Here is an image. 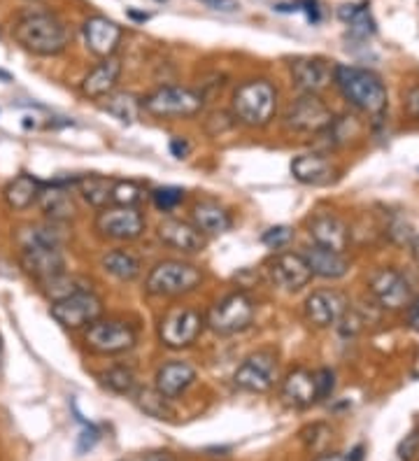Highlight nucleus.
I'll return each mask as SVG.
<instances>
[{"label":"nucleus","mask_w":419,"mask_h":461,"mask_svg":"<svg viewBox=\"0 0 419 461\" xmlns=\"http://www.w3.org/2000/svg\"><path fill=\"white\" fill-rule=\"evenodd\" d=\"M122 75V63L119 59L107 57L103 59L98 66H94L89 73L84 75L79 91H82L84 98H91V101H101V98L110 96L112 89L117 86V79Z\"/></svg>","instance_id":"4be33fe9"},{"label":"nucleus","mask_w":419,"mask_h":461,"mask_svg":"<svg viewBox=\"0 0 419 461\" xmlns=\"http://www.w3.org/2000/svg\"><path fill=\"white\" fill-rule=\"evenodd\" d=\"M307 233L313 238L317 248L333 249V252H345L350 242V230L345 221L338 214L319 212L307 221Z\"/></svg>","instance_id":"aec40b11"},{"label":"nucleus","mask_w":419,"mask_h":461,"mask_svg":"<svg viewBox=\"0 0 419 461\" xmlns=\"http://www.w3.org/2000/svg\"><path fill=\"white\" fill-rule=\"evenodd\" d=\"M151 201H154V205L161 212H170V210H175L179 203L185 201V192L179 186H161V189L151 192Z\"/></svg>","instance_id":"4c0bfd02"},{"label":"nucleus","mask_w":419,"mask_h":461,"mask_svg":"<svg viewBox=\"0 0 419 461\" xmlns=\"http://www.w3.org/2000/svg\"><path fill=\"white\" fill-rule=\"evenodd\" d=\"M257 317V305L245 292H233L223 296L222 301L210 308L205 317V324L213 329L217 336H235L251 327Z\"/></svg>","instance_id":"39448f33"},{"label":"nucleus","mask_w":419,"mask_h":461,"mask_svg":"<svg viewBox=\"0 0 419 461\" xmlns=\"http://www.w3.org/2000/svg\"><path fill=\"white\" fill-rule=\"evenodd\" d=\"M201 3L203 5L210 7V10L226 12V14L241 10V3H238V0H201Z\"/></svg>","instance_id":"37998d69"},{"label":"nucleus","mask_w":419,"mask_h":461,"mask_svg":"<svg viewBox=\"0 0 419 461\" xmlns=\"http://www.w3.org/2000/svg\"><path fill=\"white\" fill-rule=\"evenodd\" d=\"M282 401L291 408L305 411L310 405L319 401L317 396V383H314V373L307 368H294L282 383Z\"/></svg>","instance_id":"b1692460"},{"label":"nucleus","mask_w":419,"mask_h":461,"mask_svg":"<svg viewBox=\"0 0 419 461\" xmlns=\"http://www.w3.org/2000/svg\"><path fill=\"white\" fill-rule=\"evenodd\" d=\"M96 233L105 240L131 242L138 240L145 233V217L138 208H126V205H107L96 214L94 221Z\"/></svg>","instance_id":"1a4fd4ad"},{"label":"nucleus","mask_w":419,"mask_h":461,"mask_svg":"<svg viewBox=\"0 0 419 461\" xmlns=\"http://www.w3.org/2000/svg\"><path fill=\"white\" fill-rule=\"evenodd\" d=\"M0 348H3V340H0Z\"/></svg>","instance_id":"5fc2aeb1"},{"label":"nucleus","mask_w":419,"mask_h":461,"mask_svg":"<svg viewBox=\"0 0 419 461\" xmlns=\"http://www.w3.org/2000/svg\"><path fill=\"white\" fill-rule=\"evenodd\" d=\"M314 461H352L347 455H331V452H322Z\"/></svg>","instance_id":"09e8293b"},{"label":"nucleus","mask_w":419,"mask_h":461,"mask_svg":"<svg viewBox=\"0 0 419 461\" xmlns=\"http://www.w3.org/2000/svg\"><path fill=\"white\" fill-rule=\"evenodd\" d=\"M157 236L163 245L185 254L203 252L207 245L205 233H201L194 224L182 220H163L157 229Z\"/></svg>","instance_id":"412c9836"},{"label":"nucleus","mask_w":419,"mask_h":461,"mask_svg":"<svg viewBox=\"0 0 419 461\" xmlns=\"http://www.w3.org/2000/svg\"><path fill=\"white\" fill-rule=\"evenodd\" d=\"M347 312V301L342 294L333 289H319L313 292L305 301V317L310 324L317 329L333 327L341 321V317Z\"/></svg>","instance_id":"a211bd4d"},{"label":"nucleus","mask_w":419,"mask_h":461,"mask_svg":"<svg viewBox=\"0 0 419 461\" xmlns=\"http://www.w3.org/2000/svg\"><path fill=\"white\" fill-rule=\"evenodd\" d=\"M301 5H303L301 10H305L307 19H310V22H313V23H317L319 17H322V12H319V3H317V0H303Z\"/></svg>","instance_id":"49530a36"},{"label":"nucleus","mask_w":419,"mask_h":461,"mask_svg":"<svg viewBox=\"0 0 419 461\" xmlns=\"http://www.w3.org/2000/svg\"><path fill=\"white\" fill-rule=\"evenodd\" d=\"M196 383V368L187 361H168L154 375V389L168 401L178 399Z\"/></svg>","instance_id":"5701e85b"},{"label":"nucleus","mask_w":419,"mask_h":461,"mask_svg":"<svg viewBox=\"0 0 419 461\" xmlns=\"http://www.w3.org/2000/svg\"><path fill=\"white\" fill-rule=\"evenodd\" d=\"M98 380H101L103 387L110 389L112 394L133 396L138 392V380H135V373L129 366H112L107 371L98 373Z\"/></svg>","instance_id":"72a5a7b5"},{"label":"nucleus","mask_w":419,"mask_h":461,"mask_svg":"<svg viewBox=\"0 0 419 461\" xmlns=\"http://www.w3.org/2000/svg\"><path fill=\"white\" fill-rule=\"evenodd\" d=\"M266 273L275 287L285 289V292H301L303 287L310 285L313 273L310 266L303 259V254L296 252H278L266 261Z\"/></svg>","instance_id":"ddd939ff"},{"label":"nucleus","mask_w":419,"mask_h":461,"mask_svg":"<svg viewBox=\"0 0 419 461\" xmlns=\"http://www.w3.org/2000/svg\"><path fill=\"white\" fill-rule=\"evenodd\" d=\"M0 79H3V82H12V75L5 73V70H0Z\"/></svg>","instance_id":"3c124183"},{"label":"nucleus","mask_w":419,"mask_h":461,"mask_svg":"<svg viewBox=\"0 0 419 461\" xmlns=\"http://www.w3.org/2000/svg\"><path fill=\"white\" fill-rule=\"evenodd\" d=\"M77 177L73 180H54L50 185H42V192L38 196L40 210L45 212V217L50 221H59V224H66L75 217L77 208H75L73 194H70V186H75Z\"/></svg>","instance_id":"2eb2a0df"},{"label":"nucleus","mask_w":419,"mask_h":461,"mask_svg":"<svg viewBox=\"0 0 419 461\" xmlns=\"http://www.w3.org/2000/svg\"><path fill=\"white\" fill-rule=\"evenodd\" d=\"M159 3H166V0H159Z\"/></svg>","instance_id":"864d4df0"},{"label":"nucleus","mask_w":419,"mask_h":461,"mask_svg":"<svg viewBox=\"0 0 419 461\" xmlns=\"http://www.w3.org/2000/svg\"><path fill=\"white\" fill-rule=\"evenodd\" d=\"M84 343L94 355H123L138 345V329L123 320H96L84 331Z\"/></svg>","instance_id":"423d86ee"},{"label":"nucleus","mask_w":419,"mask_h":461,"mask_svg":"<svg viewBox=\"0 0 419 461\" xmlns=\"http://www.w3.org/2000/svg\"><path fill=\"white\" fill-rule=\"evenodd\" d=\"M303 259L307 261L313 276L324 277V280H341V277L347 276V270H350V261L345 259V254L317 248V245L307 248L303 252Z\"/></svg>","instance_id":"a878e982"},{"label":"nucleus","mask_w":419,"mask_h":461,"mask_svg":"<svg viewBox=\"0 0 419 461\" xmlns=\"http://www.w3.org/2000/svg\"><path fill=\"white\" fill-rule=\"evenodd\" d=\"M338 17L350 26L352 35L369 38V35L375 33V22L366 5H342L341 10H338Z\"/></svg>","instance_id":"f704fd0d"},{"label":"nucleus","mask_w":419,"mask_h":461,"mask_svg":"<svg viewBox=\"0 0 419 461\" xmlns=\"http://www.w3.org/2000/svg\"><path fill=\"white\" fill-rule=\"evenodd\" d=\"M19 264L38 285L66 273V257L59 248H23Z\"/></svg>","instance_id":"f3484780"},{"label":"nucleus","mask_w":419,"mask_h":461,"mask_svg":"<svg viewBox=\"0 0 419 461\" xmlns=\"http://www.w3.org/2000/svg\"><path fill=\"white\" fill-rule=\"evenodd\" d=\"M17 45L35 57H56L68 47V29L54 14H26L12 29Z\"/></svg>","instance_id":"f03ea898"},{"label":"nucleus","mask_w":419,"mask_h":461,"mask_svg":"<svg viewBox=\"0 0 419 461\" xmlns=\"http://www.w3.org/2000/svg\"><path fill=\"white\" fill-rule=\"evenodd\" d=\"M314 383H317L319 401L329 399L335 389V373L331 371V368H319V371L314 373Z\"/></svg>","instance_id":"a19ab883"},{"label":"nucleus","mask_w":419,"mask_h":461,"mask_svg":"<svg viewBox=\"0 0 419 461\" xmlns=\"http://www.w3.org/2000/svg\"><path fill=\"white\" fill-rule=\"evenodd\" d=\"M291 79L296 85L298 91L303 94H317L324 91L333 79V70L324 59H313V57H301L294 59L289 66Z\"/></svg>","instance_id":"6ab92c4d"},{"label":"nucleus","mask_w":419,"mask_h":461,"mask_svg":"<svg viewBox=\"0 0 419 461\" xmlns=\"http://www.w3.org/2000/svg\"><path fill=\"white\" fill-rule=\"evenodd\" d=\"M419 456V427H414L413 431L401 440L398 445V459L401 461H413Z\"/></svg>","instance_id":"ea45409f"},{"label":"nucleus","mask_w":419,"mask_h":461,"mask_svg":"<svg viewBox=\"0 0 419 461\" xmlns=\"http://www.w3.org/2000/svg\"><path fill=\"white\" fill-rule=\"evenodd\" d=\"M191 220H194L196 229L205 233V236H222V233H226L233 226L231 214L213 201L196 203L194 208H191Z\"/></svg>","instance_id":"cd10ccee"},{"label":"nucleus","mask_w":419,"mask_h":461,"mask_svg":"<svg viewBox=\"0 0 419 461\" xmlns=\"http://www.w3.org/2000/svg\"><path fill=\"white\" fill-rule=\"evenodd\" d=\"M408 324L419 331V298H413L408 305Z\"/></svg>","instance_id":"de8ad7c7"},{"label":"nucleus","mask_w":419,"mask_h":461,"mask_svg":"<svg viewBox=\"0 0 419 461\" xmlns=\"http://www.w3.org/2000/svg\"><path fill=\"white\" fill-rule=\"evenodd\" d=\"M170 154H173L175 158H185L187 154H189V142H187L185 138H173V140H170Z\"/></svg>","instance_id":"a18cd8bd"},{"label":"nucleus","mask_w":419,"mask_h":461,"mask_svg":"<svg viewBox=\"0 0 419 461\" xmlns=\"http://www.w3.org/2000/svg\"><path fill=\"white\" fill-rule=\"evenodd\" d=\"M405 110H408V114L414 122H419V86H413L405 94Z\"/></svg>","instance_id":"c03bdc74"},{"label":"nucleus","mask_w":419,"mask_h":461,"mask_svg":"<svg viewBox=\"0 0 419 461\" xmlns=\"http://www.w3.org/2000/svg\"><path fill=\"white\" fill-rule=\"evenodd\" d=\"M278 110V89L269 79H250L242 82L233 94L231 113L235 122L250 126V129H263L269 126Z\"/></svg>","instance_id":"7ed1b4c3"},{"label":"nucleus","mask_w":419,"mask_h":461,"mask_svg":"<svg viewBox=\"0 0 419 461\" xmlns=\"http://www.w3.org/2000/svg\"><path fill=\"white\" fill-rule=\"evenodd\" d=\"M101 266L105 273H110L119 282H133L142 273V264L129 249H110L101 257Z\"/></svg>","instance_id":"c756f323"},{"label":"nucleus","mask_w":419,"mask_h":461,"mask_svg":"<svg viewBox=\"0 0 419 461\" xmlns=\"http://www.w3.org/2000/svg\"><path fill=\"white\" fill-rule=\"evenodd\" d=\"M98 440H101V431H98V429L96 427L84 429L77 438V455H87V452L94 450Z\"/></svg>","instance_id":"79ce46f5"},{"label":"nucleus","mask_w":419,"mask_h":461,"mask_svg":"<svg viewBox=\"0 0 419 461\" xmlns=\"http://www.w3.org/2000/svg\"><path fill=\"white\" fill-rule=\"evenodd\" d=\"M145 198V189L138 182L114 180L112 186V205H126V208H138Z\"/></svg>","instance_id":"c9c22d12"},{"label":"nucleus","mask_w":419,"mask_h":461,"mask_svg":"<svg viewBox=\"0 0 419 461\" xmlns=\"http://www.w3.org/2000/svg\"><path fill=\"white\" fill-rule=\"evenodd\" d=\"M40 192H42V182L35 180L33 175L22 173L5 186L3 198H5V203L12 210H19V212H22V210L31 208L33 203H38Z\"/></svg>","instance_id":"c85d7f7f"},{"label":"nucleus","mask_w":419,"mask_h":461,"mask_svg":"<svg viewBox=\"0 0 419 461\" xmlns=\"http://www.w3.org/2000/svg\"><path fill=\"white\" fill-rule=\"evenodd\" d=\"M50 315L54 317L63 329H77L89 327L103 315V301L94 292H79L73 296L54 301L50 308Z\"/></svg>","instance_id":"9b49d317"},{"label":"nucleus","mask_w":419,"mask_h":461,"mask_svg":"<svg viewBox=\"0 0 419 461\" xmlns=\"http://www.w3.org/2000/svg\"><path fill=\"white\" fill-rule=\"evenodd\" d=\"M333 85L342 94L347 103L357 107L359 113L378 117L387 107V86L380 77L366 68L335 66Z\"/></svg>","instance_id":"f257e3e1"},{"label":"nucleus","mask_w":419,"mask_h":461,"mask_svg":"<svg viewBox=\"0 0 419 461\" xmlns=\"http://www.w3.org/2000/svg\"><path fill=\"white\" fill-rule=\"evenodd\" d=\"M285 129L294 133H322L333 122V113L317 94H303L287 107Z\"/></svg>","instance_id":"9d476101"},{"label":"nucleus","mask_w":419,"mask_h":461,"mask_svg":"<svg viewBox=\"0 0 419 461\" xmlns=\"http://www.w3.org/2000/svg\"><path fill=\"white\" fill-rule=\"evenodd\" d=\"M40 289H42V294H45L51 303H54V301H61V298L73 296V294L91 292V280L79 276H68V270H66V273L51 277V280L40 282Z\"/></svg>","instance_id":"2f4dec72"},{"label":"nucleus","mask_w":419,"mask_h":461,"mask_svg":"<svg viewBox=\"0 0 419 461\" xmlns=\"http://www.w3.org/2000/svg\"><path fill=\"white\" fill-rule=\"evenodd\" d=\"M84 42L89 47L91 54L96 57L107 59L117 51L119 42L123 38V31L117 22L103 17V14H94L84 22Z\"/></svg>","instance_id":"dca6fc26"},{"label":"nucleus","mask_w":419,"mask_h":461,"mask_svg":"<svg viewBox=\"0 0 419 461\" xmlns=\"http://www.w3.org/2000/svg\"><path fill=\"white\" fill-rule=\"evenodd\" d=\"M291 175L294 180L307 186H324L333 180V166L322 154H298L291 161Z\"/></svg>","instance_id":"393cba45"},{"label":"nucleus","mask_w":419,"mask_h":461,"mask_svg":"<svg viewBox=\"0 0 419 461\" xmlns=\"http://www.w3.org/2000/svg\"><path fill=\"white\" fill-rule=\"evenodd\" d=\"M205 320L198 310L189 305H173L159 320V340L170 349L191 348L203 333Z\"/></svg>","instance_id":"6e6552de"},{"label":"nucleus","mask_w":419,"mask_h":461,"mask_svg":"<svg viewBox=\"0 0 419 461\" xmlns=\"http://www.w3.org/2000/svg\"><path fill=\"white\" fill-rule=\"evenodd\" d=\"M278 380V359L273 352L261 349L247 357L233 373V384L250 394H266Z\"/></svg>","instance_id":"f8f14e48"},{"label":"nucleus","mask_w":419,"mask_h":461,"mask_svg":"<svg viewBox=\"0 0 419 461\" xmlns=\"http://www.w3.org/2000/svg\"><path fill=\"white\" fill-rule=\"evenodd\" d=\"M201 282L203 270L198 266L189 264V261L166 259L159 261L150 270V276L145 280V292L150 296L159 298H178L196 292V289L201 287Z\"/></svg>","instance_id":"20e7f679"},{"label":"nucleus","mask_w":419,"mask_h":461,"mask_svg":"<svg viewBox=\"0 0 419 461\" xmlns=\"http://www.w3.org/2000/svg\"><path fill=\"white\" fill-rule=\"evenodd\" d=\"M150 461H170V459H168V456H151Z\"/></svg>","instance_id":"603ef678"},{"label":"nucleus","mask_w":419,"mask_h":461,"mask_svg":"<svg viewBox=\"0 0 419 461\" xmlns=\"http://www.w3.org/2000/svg\"><path fill=\"white\" fill-rule=\"evenodd\" d=\"M142 110L159 119H189L203 110V96L185 86H159L140 101Z\"/></svg>","instance_id":"0eeeda50"},{"label":"nucleus","mask_w":419,"mask_h":461,"mask_svg":"<svg viewBox=\"0 0 419 461\" xmlns=\"http://www.w3.org/2000/svg\"><path fill=\"white\" fill-rule=\"evenodd\" d=\"M75 186H77V192L82 194V198L89 203L91 208L103 210L112 205V186H114L112 177H105V175H84V177H77Z\"/></svg>","instance_id":"7c9ffc66"},{"label":"nucleus","mask_w":419,"mask_h":461,"mask_svg":"<svg viewBox=\"0 0 419 461\" xmlns=\"http://www.w3.org/2000/svg\"><path fill=\"white\" fill-rule=\"evenodd\" d=\"M103 110L107 114H112L114 119H119L122 124H133L135 119L140 117V113H142V105H140V98H135L133 94L122 91V94H110V96H105Z\"/></svg>","instance_id":"473e14b6"},{"label":"nucleus","mask_w":419,"mask_h":461,"mask_svg":"<svg viewBox=\"0 0 419 461\" xmlns=\"http://www.w3.org/2000/svg\"><path fill=\"white\" fill-rule=\"evenodd\" d=\"M370 294L385 310H405L413 301L410 282L394 268H382L370 277Z\"/></svg>","instance_id":"4468645a"},{"label":"nucleus","mask_w":419,"mask_h":461,"mask_svg":"<svg viewBox=\"0 0 419 461\" xmlns=\"http://www.w3.org/2000/svg\"><path fill=\"white\" fill-rule=\"evenodd\" d=\"M68 240L66 224L59 221H47V224H31L19 229L17 242L23 248H63Z\"/></svg>","instance_id":"bb28decb"},{"label":"nucleus","mask_w":419,"mask_h":461,"mask_svg":"<svg viewBox=\"0 0 419 461\" xmlns=\"http://www.w3.org/2000/svg\"><path fill=\"white\" fill-rule=\"evenodd\" d=\"M291 238H294V230H291L289 226H273V229H269L263 233L261 242L270 249H282L289 245Z\"/></svg>","instance_id":"58836bf2"},{"label":"nucleus","mask_w":419,"mask_h":461,"mask_svg":"<svg viewBox=\"0 0 419 461\" xmlns=\"http://www.w3.org/2000/svg\"><path fill=\"white\" fill-rule=\"evenodd\" d=\"M129 17L138 19V22H147V19H150V14H142V12H135V10H131V12H129Z\"/></svg>","instance_id":"8fccbe9b"},{"label":"nucleus","mask_w":419,"mask_h":461,"mask_svg":"<svg viewBox=\"0 0 419 461\" xmlns=\"http://www.w3.org/2000/svg\"><path fill=\"white\" fill-rule=\"evenodd\" d=\"M133 396H138V405L147 412V415L157 417V420H166V417L173 415V411L168 408V399L159 394L157 389H154V392H150V389H145V392L138 389Z\"/></svg>","instance_id":"e433bc0d"}]
</instances>
